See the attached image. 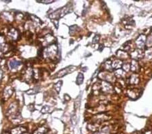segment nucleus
<instances>
[{
	"label": "nucleus",
	"instance_id": "nucleus-1",
	"mask_svg": "<svg viewBox=\"0 0 152 134\" xmlns=\"http://www.w3.org/2000/svg\"><path fill=\"white\" fill-rule=\"evenodd\" d=\"M70 12V10L68 9L67 6H65L63 8H60L59 10H56V12H53L51 14H49V18H54V19H58L60 18H62L66 14Z\"/></svg>",
	"mask_w": 152,
	"mask_h": 134
},
{
	"label": "nucleus",
	"instance_id": "nucleus-2",
	"mask_svg": "<svg viewBox=\"0 0 152 134\" xmlns=\"http://www.w3.org/2000/svg\"><path fill=\"white\" fill-rule=\"evenodd\" d=\"M76 69V67L73 66H70V67H66L65 68H63L62 70L58 71L56 75H54V78H58V77H63L65 75H68L69 73H72L74 70Z\"/></svg>",
	"mask_w": 152,
	"mask_h": 134
},
{
	"label": "nucleus",
	"instance_id": "nucleus-3",
	"mask_svg": "<svg viewBox=\"0 0 152 134\" xmlns=\"http://www.w3.org/2000/svg\"><path fill=\"white\" fill-rule=\"evenodd\" d=\"M26 131V129L23 127H18L11 131V134H22Z\"/></svg>",
	"mask_w": 152,
	"mask_h": 134
},
{
	"label": "nucleus",
	"instance_id": "nucleus-4",
	"mask_svg": "<svg viewBox=\"0 0 152 134\" xmlns=\"http://www.w3.org/2000/svg\"><path fill=\"white\" fill-rule=\"evenodd\" d=\"M47 132V129L44 127H41L33 132V134H45Z\"/></svg>",
	"mask_w": 152,
	"mask_h": 134
},
{
	"label": "nucleus",
	"instance_id": "nucleus-5",
	"mask_svg": "<svg viewBox=\"0 0 152 134\" xmlns=\"http://www.w3.org/2000/svg\"><path fill=\"white\" fill-rule=\"evenodd\" d=\"M83 79H84V77H83V75L81 74V73H79L77 78H76V83L77 85H80L81 83H83Z\"/></svg>",
	"mask_w": 152,
	"mask_h": 134
},
{
	"label": "nucleus",
	"instance_id": "nucleus-6",
	"mask_svg": "<svg viewBox=\"0 0 152 134\" xmlns=\"http://www.w3.org/2000/svg\"><path fill=\"white\" fill-rule=\"evenodd\" d=\"M21 62H19V61H12L11 62H10V67H12V68H14V67H18V66H19Z\"/></svg>",
	"mask_w": 152,
	"mask_h": 134
},
{
	"label": "nucleus",
	"instance_id": "nucleus-7",
	"mask_svg": "<svg viewBox=\"0 0 152 134\" xmlns=\"http://www.w3.org/2000/svg\"><path fill=\"white\" fill-rule=\"evenodd\" d=\"M53 1H37V2H39V3H43V4H51L52 3Z\"/></svg>",
	"mask_w": 152,
	"mask_h": 134
},
{
	"label": "nucleus",
	"instance_id": "nucleus-8",
	"mask_svg": "<svg viewBox=\"0 0 152 134\" xmlns=\"http://www.w3.org/2000/svg\"><path fill=\"white\" fill-rule=\"evenodd\" d=\"M98 40H99V35H96L94 37L93 40V42L94 44H95V43H97V42L98 41Z\"/></svg>",
	"mask_w": 152,
	"mask_h": 134
},
{
	"label": "nucleus",
	"instance_id": "nucleus-9",
	"mask_svg": "<svg viewBox=\"0 0 152 134\" xmlns=\"http://www.w3.org/2000/svg\"><path fill=\"white\" fill-rule=\"evenodd\" d=\"M2 134H8V132H4V133H3Z\"/></svg>",
	"mask_w": 152,
	"mask_h": 134
}]
</instances>
